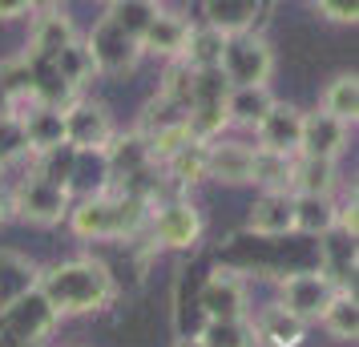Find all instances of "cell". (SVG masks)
Listing matches in <instances>:
<instances>
[{"instance_id": "cell-1", "label": "cell", "mask_w": 359, "mask_h": 347, "mask_svg": "<svg viewBox=\"0 0 359 347\" xmlns=\"http://www.w3.org/2000/svg\"><path fill=\"white\" fill-rule=\"evenodd\" d=\"M36 291H41L45 303L57 311V319H61V315L101 311V307H109L114 295H117L114 275L101 263H93V259H73V263H57V266H49V271H41Z\"/></svg>"}, {"instance_id": "cell-2", "label": "cell", "mask_w": 359, "mask_h": 347, "mask_svg": "<svg viewBox=\"0 0 359 347\" xmlns=\"http://www.w3.org/2000/svg\"><path fill=\"white\" fill-rule=\"evenodd\" d=\"M146 222V198L133 194H97V198H81L69 206V226L81 238H126Z\"/></svg>"}, {"instance_id": "cell-3", "label": "cell", "mask_w": 359, "mask_h": 347, "mask_svg": "<svg viewBox=\"0 0 359 347\" xmlns=\"http://www.w3.org/2000/svg\"><path fill=\"white\" fill-rule=\"evenodd\" d=\"M271 69H275V53H271V45L255 29L238 33V36H226L218 73L226 77L230 89H259V85H266Z\"/></svg>"}, {"instance_id": "cell-4", "label": "cell", "mask_w": 359, "mask_h": 347, "mask_svg": "<svg viewBox=\"0 0 359 347\" xmlns=\"http://www.w3.org/2000/svg\"><path fill=\"white\" fill-rule=\"evenodd\" d=\"M339 287L327 279V275H319V271H294V275H287V279L278 283V307L287 315H294L299 323H311V319H319L323 315V307L331 303V295H335Z\"/></svg>"}, {"instance_id": "cell-5", "label": "cell", "mask_w": 359, "mask_h": 347, "mask_svg": "<svg viewBox=\"0 0 359 347\" xmlns=\"http://www.w3.org/2000/svg\"><path fill=\"white\" fill-rule=\"evenodd\" d=\"M85 53H89V61H93V69H97V73H109V77H117V73H130V69L137 65L142 45H137L133 36L121 33L114 20L101 17L97 25H93L89 41H85Z\"/></svg>"}, {"instance_id": "cell-6", "label": "cell", "mask_w": 359, "mask_h": 347, "mask_svg": "<svg viewBox=\"0 0 359 347\" xmlns=\"http://www.w3.org/2000/svg\"><path fill=\"white\" fill-rule=\"evenodd\" d=\"M198 307L206 315V323H230V319H246V283L238 271H214L202 283Z\"/></svg>"}, {"instance_id": "cell-7", "label": "cell", "mask_w": 359, "mask_h": 347, "mask_svg": "<svg viewBox=\"0 0 359 347\" xmlns=\"http://www.w3.org/2000/svg\"><path fill=\"white\" fill-rule=\"evenodd\" d=\"M13 215H20L25 222H36V226H53V222L69 218V194L33 174L13 190Z\"/></svg>"}, {"instance_id": "cell-8", "label": "cell", "mask_w": 359, "mask_h": 347, "mask_svg": "<svg viewBox=\"0 0 359 347\" xmlns=\"http://www.w3.org/2000/svg\"><path fill=\"white\" fill-rule=\"evenodd\" d=\"M114 121L105 114V105H93V101H73L65 109V146H73L77 154L85 149H105L114 142Z\"/></svg>"}, {"instance_id": "cell-9", "label": "cell", "mask_w": 359, "mask_h": 347, "mask_svg": "<svg viewBox=\"0 0 359 347\" xmlns=\"http://www.w3.org/2000/svg\"><path fill=\"white\" fill-rule=\"evenodd\" d=\"M53 327H57V311L45 303L41 291H29V295L17 299L13 307H4V331H13V335L25 339V343L45 347V339L53 335Z\"/></svg>"}, {"instance_id": "cell-10", "label": "cell", "mask_w": 359, "mask_h": 347, "mask_svg": "<svg viewBox=\"0 0 359 347\" xmlns=\"http://www.w3.org/2000/svg\"><path fill=\"white\" fill-rule=\"evenodd\" d=\"M259 146L255 149H266V154H283V158H294L299 154V137H303V114L287 105V101H275L271 114L259 121Z\"/></svg>"}, {"instance_id": "cell-11", "label": "cell", "mask_w": 359, "mask_h": 347, "mask_svg": "<svg viewBox=\"0 0 359 347\" xmlns=\"http://www.w3.org/2000/svg\"><path fill=\"white\" fill-rule=\"evenodd\" d=\"M202 234V215L194 202H170L154 215V243L170 250H190Z\"/></svg>"}, {"instance_id": "cell-12", "label": "cell", "mask_w": 359, "mask_h": 347, "mask_svg": "<svg viewBox=\"0 0 359 347\" xmlns=\"http://www.w3.org/2000/svg\"><path fill=\"white\" fill-rule=\"evenodd\" d=\"M77 41V29L69 20L65 8H41L33 17V36H29V57L41 61H57L61 53Z\"/></svg>"}, {"instance_id": "cell-13", "label": "cell", "mask_w": 359, "mask_h": 347, "mask_svg": "<svg viewBox=\"0 0 359 347\" xmlns=\"http://www.w3.org/2000/svg\"><path fill=\"white\" fill-rule=\"evenodd\" d=\"M343 142H347V125H339L335 117L303 114V137H299V154L294 158H315V162H335Z\"/></svg>"}, {"instance_id": "cell-14", "label": "cell", "mask_w": 359, "mask_h": 347, "mask_svg": "<svg viewBox=\"0 0 359 347\" xmlns=\"http://www.w3.org/2000/svg\"><path fill=\"white\" fill-rule=\"evenodd\" d=\"M250 162H255V146H246V142H210L206 146V178H214V182H250Z\"/></svg>"}, {"instance_id": "cell-15", "label": "cell", "mask_w": 359, "mask_h": 347, "mask_svg": "<svg viewBox=\"0 0 359 347\" xmlns=\"http://www.w3.org/2000/svg\"><path fill=\"white\" fill-rule=\"evenodd\" d=\"M190 20L178 17V13H165L158 8V17L149 20L146 36H142V53H154V57H170V61H182V49L190 41Z\"/></svg>"}, {"instance_id": "cell-16", "label": "cell", "mask_w": 359, "mask_h": 347, "mask_svg": "<svg viewBox=\"0 0 359 347\" xmlns=\"http://www.w3.org/2000/svg\"><path fill=\"white\" fill-rule=\"evenodd\" d=\"M303 331H307V323H299L294 315H287L283 307H262L259 315H255V323H250V335H255V347L266 343V347H294L299 339H303Z\"/></svg>"}, {"instance_id": "cell-17", "label": "cell", "mask_w": 359, "mask_h": 347, "mask_svg": "<svg viewBox=\"0 0 359 347\" xmlns=\"http://www.w3.org/2000/svg\"><path fill=\"white\" fill-rule=\"evenodd\" d=\"M36 279H41V271L25 254L0 250V311L13 307L17 299H25L29 291H36Z\"/></svg>"}, {"instance_id": "cell-18", "label": "cell", "mask_w": 359, "mask_h": 347, "mask_svg": "<svg viewBox=\"0 0 359 347\" xmlns=\"http://www.w3.org/2000/svg\"><path fill=\"white\" fill-rule=\"evenodd\" d=\"M20 121H25V137H29V149L36 158L57 146H65V114L61 109L36 105L33 114H20Z\"/></svg>"}, {"instance_id": "cell-19", "label": "cell", "mask_w": 359, "mask_h": 347, "mask_svg": "<svg viewBox=\"0 0 359 347\" xmlns=\"http://www.w3.org/2000/svg\"><path fill=\"white\" fill-rule=\"evenodd\" d=\"M335 190V162L294 158L291 162V198H331Z\"/></svg>"}, {"instance_id": "cell-20", "label": "cell", "mask_w": 359, "mask_h": 347, "mask_svg": "<svg viewBox=\"0 0 359 347\" xmlns=\"http://www.w3.org/2000/svg\"><path fill=\"white\" fill-rule=\"evenodd\" d=\"M250 231H255V234H266V238L291 234V231H294L291 194H262V198L250 206Z\"/></svg>"}, {"instance_id": "cell-21", "label": "cell", "mask_w": 359, "mask_h": 347, "mask_svg": "<svg viewBox=\"0 0 359 347\" xmlns=\"http://www.w3.org/2000/svg\"><path fill=\"white\" fill-rule=\"evenodd\" d=\"M206 29H214V33L222 36H238V33H250V25H255V17H259V4H250V0H210L206 8Z\"/></svg>"}, {"instance_id": "cell-22", "label": "cell", "mask_w": 359, "mask_h": 347, "mask_svg": "<svg viewBox=\"0 0 359 347\" xmlns=\"http://www.w3.org/2000/svg\"><path fill=\"white\" fill-rule=\"evenodd\" d=\"M271 105H275V97H271L266 85H259V89H230L226 93V121L246 125V130H259V121L271 114Z\"/></svg>"}, {"instance_id": "cell-23", "label": "cell", "mask_w": 359, "mask_h": 347, "mask_svg": "<svg viewBox=\"0 0 359 347\" xmlns=\"http://www.w3.org/2000/svg\"><path fill=\"white\" fill-rule=\"evenodd\" d=\"M294 231L303 234H331L339 222V206L331 198H291Z\"/></svg>"}, {"instance_id": "cell-24", "label": "cell", "mask_w": 359, "mask_h": 347, "mask_svg": "<svg viewBox=\"0 0 359 347\" xmlns=\"http://www.w3.org/2000/svg\"><path fill=\"white\" fill-rule=\"evenodd\" d=\"M105 162H109V174H126V178H137L149 165V149L142 133H130V137H114L105 146Z\"/></svg>"}, {"instance_id": "cell-25", "label": "cell", "mask_w": 359, "mask_h": 347, "mask_svg": "<svg viewBox=\"0 0 359 347\" xmlns=\"http://www.w3.org/2000/svg\"><path fill=\"white\" fill-rule=\"evenodd\" d=\"M291 162H294V158L255 149V162H250V182H259L262 194H291Z\"/></svg>"}, {"instance_id": "cell-26", "label": "cell", "mask_w": 359, "mask_h": 347, "mask_svg": "<svg viewBox=\"0 0 359 347\" xmlns=\"http://www.w3.org/2000/svg\"><path fill=\"white\" fill-rule=\"evenodd\" d=\"M323 114L335 117L339 125H355V117H359V81H355V73H343V77H335V81L327 85Z\"/></svg>"}, {"instance_id": "cell-27", "label": "cell", "mask_w": 359, "mask_h": 347, "mask_svg": "<svg viewBox=\"0 0 359 347\" xmlns=\"http://www.w3.org/2000/svg\"><path fill=\"white\" fill-rule=\"evenodd\" d=\"M222 45H226V36L206 29V25H198L190 29V41H186V49H182V65L186 69H218L222 61Z\"/></svg>"}, {"instance_id": "cell-28", "label": "cell", "mask_w": 359, "mask_h": 347, "mask_svg": "<svg viewBox=\"0 0 359 347\" xmlns=\"http://www.w3.org/2000/svg\"><path fill=\"white\" fill-rule=\"evenodd\" d=\"M319 323H323L331 335H339V339H355L359 335V303H355V295H351L347 287H339V291L331 295V303L323 307Z\"/></svg>"}, {"instance_id": "cell-29", "label": "cell", "mask_w": 359, "mask_h": 347, "mask_svg": "<svg viewBox=\"0 0 359 347\" xmlns=\"http://www.w3.org/2000/svg\"><path fill=\"white\" fill-rule=\"evenodd\" d=\"M154 17H158V4H149V0H117V4L105 8V20H114L117 29L126 36H133L137 45H142V36H146Z\"/></svg>"}, {"instance_id": "cell-30", "label": "cell", "mask_w": 359, "mask_h": 347, "mask_svg": "<svg viewBox=\"0 0 359 347\" xmlns=\"http://www.w3.org/2000/svg\"><path fill=\"white\" fill-rule=\"evenodd\" d=\"M323 238H327V243H323L327 263H323L319 275H327L335 287H343L347 275H355V238H347L343 231H331V234H323Z\"/></svg>"}, {"instance_id": "cell-31", "label": "cell", "mask_w": 359, "mask_h": 347, "mask_svg": "<svg viewBox=\"0 0 359 347\" xmlns=\"http://www.w3.org/2000/svg\"><path fill=\"white\" fill-rule=\"evenodd\" d=\"M73 162H77V149H73V146H57V149H49V154H41L36 178L69 194V182H73Z\"/></svg>"}, {"instance_id": "cell-32", "label": "cell", "mask_w": 359, "mask_h": 347, "mask_svg": "<svg viewBox=\"0 0 359 347\" xmlns=\"http://www.w3.org/2000/svg\"><path fill=\"white\" fill-rule=\"evenodd\" d=\"M202 347H250L255 335H250V323L246 319H230V323H206V327L194 335Z\"/></svg>"}, {"instance_id": "cell-33", "label": "cell", "mask_w": 359, "mask_h": 347, "mask_svg": "<svg viewBox=\"0 0 359 347\" xmlns=\"http://www.w3.org/2000/svg\"><path fill=\"white\" fill-rule=\"evenodd\" d=\"M53 69L61 73V81H65L69 89H81V85L97 73V69H93V61H89V53H85V41H73V45H69V49L53 61Z\"/></svg>"}, {"instance_id": "cell-34", "label": "cell", "mask_w": 359, "mask_h": 347, "mask_svg": "<svg viewBox=\"0 0 359 347\" xmlns=\"http://www.w3.org/2000/svg\"><path fill=\"white\" fill-rule=\"evenodd\" d=\"M170 178L174 182H198V178H206V146H198V142H190L186 149H178L174 158H170Z\"/></svg>"}, {"instance_id": "cell-35", "label": "cell", "mask_w": 359, "mask_h": 347, "mask_svg": "<svg viewBox=\"0 0 359 347\" xmlns=\"http://www.w3.org/2000/svg\"><path fill=\"white\" fill-rule=\"evenodd\" d=\"M29 149V137H25V121L17 117H4L0 121V165L4 162H13V158H20Z\"/></svg>"}, {"instance_id": "cell-36", "label": "cell", "mask_w": 359, "mask_h": 347, "mask_svg": "<svg viewBox=\"0 0 359 347\" xmlns=\"http://www.w3.org/2000/svg\"><path fill=\"white\" fill-rule=\"evenodd\" d=\"M315 13H323V17L335 20V25H355L359 20V4L355 0H319Z\"/></svg>"}, {"instance_id": "cell-37", "label": "cell", "mask_w": 359, "mask_h": 347, "mask_svg": "<svg viewBox=\"0 0 359 347\" xmlns=\"http://www.w3.org/2000/svg\"><path fill=\"white\" fill-rule=\"evenodd\" d=\"M36 8L29 0H0V20H17V17H33Z\"/></svg>"}, {"instance_id": "cell-38", "label": "cell", "mask_w": 359, "mask_h": 347, "mask_svg": "<svg viewBox=\"0 0 359 347\" xmlns=\"http://www.w3.org/2000/svg\"><path fill=\"white\" fill-rule=\"evenodd\" d=\"M4 117H17V101H13V93L0 81V121H4Z\"/></svg>"}, {"instance_id": "cell-39", "label": "cell", "mask_w": 359, "mask_h": 347, "mask_svg": "<svg viewBox=\"0 0 359 347\" xmlns=\"http://www.w3.org/2000/svg\"><path fill=\"white\" fill-rule=\"evenodd\" d=\"M8 215H13V190H4V186H0V222H4Z\"/></svg>"}, {"instance_id": "cell-40", "label": "cell", "mask_w": 359, "mask_h": 347, "mask_svg": "<svg viewBox=\"0 0 359 347\" xmlns=\"http://www.w3.org/2000/svg\"><path fill=\"white\" fill-rule=\"evenodd\" d=\"M0 347H41V343H25V339H17L13 331H0Z\"/></svg>"}, {"instance_id": "cell-41", "label": "cell", "mask_w": 359, "mask_h": 347, "mask_svg": "<svg viewBox=\"0 0 359 347\" xmlns=\"http://www.w3.org/2000/svg\"><path fill=\"white\" fill-rule=\"evenodd\" d=\"M178 347H202V343H198V339H182Z\"/></svg>"}, {"instance_id": "cell-42", "label": "cell", "mask_w": 359, "mask_h": 347, "mask_svg": "<svg viewBox=\"0 0 359 347\" xmlns=\"http://www.w3.org/2000/svg\"><path fill=\"white\" fill-rule=\"evenodd\" d=\"M0 331H4V311H0Z\"/></svg>"}]
</instances>
